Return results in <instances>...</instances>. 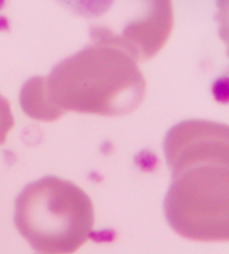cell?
Returning a JSON list of instances; mask_svg holds the SVG:
<instances>
[{
    "label": "cell",
    "mask_w": 229,
    "mask_h": 254,
    "mask_svg": "<svg viewBox=\"0 0 229 254\" xmlns=\"http://www.w3.org/2000/svg\"><path fill=\"white\" fill-rule=\"evenodd\" d=\"M172 182L165 199L170 226L183 238L225 242L229 238V131L208 120H187L165 139Z\"/></svg>",
    "instance_id": "obj_1"
},
{
    "label": "cell",
    "mask_w": 229,
    "mask_h": 254,
    "mask_svg": "<svg viewBox=\"0 0 229 254\" xmlns=\"http://www.w3.org/2000/svg\"><path fill=\"white\" fill-rule=\"evenodd\" d=\"M145 95L138 62L118 48L92 43L68 56L47 76H34L20 92L21 109L39 121L67 111L108 117L134 111Z\"/></svg>",
    "instance_id": "obj_2"
},
{
    "label": "cell",
    "mask_w": 229,
    "mask_h": 254,
    "mask_svg": "<svg viewBox=\"0 0 229 254\" xmlns=\"http://www.w3.org/2000/svg\"><path fill=\"white\" fill-rule=\"evenodd\" d=\"M15 224L35 251L70 254L90 238L93 203L72 182L46 176L28 184L17 197Z\"/></svg>",
    "instance_id": "obj_3"
},
{
    "label": "cell",
    "mask_w": 229,
    "mask_h": 254,
    "mask_svg": "<svg viewBox=\"0 0 229 254\" xmlns=\"http://www.w3.org/2000/svg\"><path fill=\"white\" fill-rule=\"evenodd\" d=\"M134 14L118 16L115 27L92 26V43L118 48L136 62L152 59L168 39L173 27L170 1L138 2Z\"/></svg>",
    "instance_id": "obj_4"
},
{
    "label": "cell",
    "mask_w": 229,
    "mask_h": 254,
    "mask_svg": "<svg viewBox=\"0 0 229 254\" xmlns=\"http://www.w3.org/2000/svg\"><path fill=\"white\" fill-rule=\"evenodd\" d=\"M15 125L10 103L0 94V144L6 141L7 134Z\"/></svg>",
    "instance_id": "obj_5"
}]
</instances>
